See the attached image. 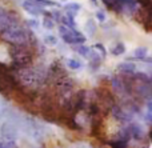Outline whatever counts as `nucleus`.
<instances>
[{
    "label": "nucleus",
    "instance_id": "nucleus-20",
    "mask_svg": "<svg viewBox=\"0 0 152 148\" xmlns=\"http://www.w3.org/2000/svg\"><path fill=\"white\" fill-rule=\"evenodd\" d=\"M35 3H37L40 7H53V5H58V3L52 1V0H35Z\"/></svg>",
    "mask_w": 152,
    "mask_h": 148
},
{
    "label": "nucleus",
    "instance_id": "nucleus-9",
    "mask_svg": "<svg viewBox=\"0 0 152 148\" xmlns=\"http://www.w3.org/2000/svg\"><path fill=\"white\" fill-rule=\"evenodd\" d=\"M74 51L76 53H79V55L84 56V58H89V55H91V52H92L91 48H89L88 45H84V44H75Z\"/></svg>",
    "mask_w": 152,
    "mask_h": 148
},
{
    "label": "nucleus",
    "instance_id": "nucleus-21",
    "mask_svg": "<svg viewBox=\"0 0 152 148\" xmlns=\"http://www.w3.org/2000/svg\"><path fill=\"white\" fill-rule=\"evenodd\" d=\"M94 50L95 51H99L100 55H102L103 58L107 55V50H105V47L102 44V43H96V44H94Z\"/></svg>",
    "mask_w": 152,
    "mask_h": 148
},
{
    "label": "nucleus",
    "instance_id": "nucleus-22",
    "mask_svg": "<svg viewBox=\"0 0 152 148\" xmlns=\"http://www.w3.org/2000/svg\"><path fill=\"white\" fill-rule=\"evenodd\" d=\"M27 24H28L29 27H31V28H34L35 31H37V29H39V21L36 20V19H28V20H27Z\"/></svg>",
    "mask_w": 152,
    "mask_h": 148
},
{
    "label": "nucleus",
    "instance_id": "nucleus-8",
    "mask_svg": "<svg viewBox=\"0 0 152 148\" xmlns=\"http://www.w3.org/2000/svg\"><path fill=\"white\" fill-rule=\"evenodd\" d=\"M112 87H113V90L119 93H126L127 92L126 84H124V82H123L121 77H113L112 79Z\"/></svg>",
    "mask_w": 152,
    "mask_h": 148
},
{
    "label": "nucleus",
    "instance_id": "nucleus-10",
    "mask_svg": "<svg viewBox=\"0 0 152 148\" xmlns=\"http://www.w3.org/2000/svg\"><path fill=\"white\" fill-rule=\"evenodd\" d=\"M43 42H44L45 45H50V47H53V45L58 44L59 39L56 35L51 34V32H48V34H44V36H43Z\"/></svg>",
    "mask_w": 152,
    "mask_h": 148
},
{
    "label": "nucleus",
    "instance_id": "nucleus-17",
    "mask_svg": "<svg viewBox=\"0 0 152 148\" xmlns=\"http://www.w3.org/2000/svg\"><path fill=\"white\" fill-rule=\"evenodd\" d=\"M95 19H96L97 21H100V23H103V21L107 20V13L103 9H96V12H95Z\"/></svg>",
    "mask_w": 152,
    "mask_h": 148
},
{
    "label": "nucleus",
    "instance_id": "nucleus-4",
    "mask_svg": "<svg viewBox=\"0 0 152 148\" xmlns=\"http://www.w3.org/2000/svg\"><path fill=\"white\" fill-rule=\"evenodd\" d=\"M59 35L60 37L68 44H75V35H76V29H71L66 26H60L59 27Z\"/></svg>",
    "mask_w": 152,
    "mask_h": 148
},
{
    "label": "nucleus",
    "instance_id": "nucleus-25",
    "mask_svg": "<svg viewBox=\"0 0 152 148\" xmlns=\"http://www.w3.org/2000/svg\"><path fill=\"white\" fill-rule=\"evenodd\" d=\"M89 1L92 3V5H94V7H97V5H99V1H97V0H89Z\"/></svg>",
    "mask_w": 152,
    "mask_h": 148
},
{
    "label": "nucleus",
    "instance_id": "nucleus-5",
    "mask_svg": "<svg viewBox=\"0 0 152 148\" xmlns=\"http://www.w3.org/2000/svg\"><path fill=\"white\" fill-rule=\"evenodd\" d=\"M128 131H129L131 138L137 139V140H140V139H143L145 136L144 128H143L140 124H137V123H131V124L128 125Z\"/></svg>",
    "mask_w": 152,
    "mask_h": 148
},
{
    "label": "nucleus",
    "instance_id": "nucleus-18",
    "mask_svg": "<svg viewBox=\"0 0 152 148\" xmlns=\"http://www.w3.org/2000/svg\"><path fill=\"white\" fill-rule=\"evenodd\" d=\"M145 120H148V122H151L152 120V95L150 96V99H148V101H147V114H145Z\"/></svg>",
    "mask_w": 152,
    "mask_h": 148
},
{
    "label": "nucleus",
    "instance_id": "nucleus-15",
    "mask_svg": "<svg viewBox=\"0 0 152 148\" xmlns=\"http://www.w3.org/2000/svg\"><path fill=\"white\" fill-rule=\"evenodd\" d=\"M42 24H43V28L47 29V31H51V29L55 28V20L52 17H50V16H44Z\"/></svg>",
    "mask_w": 152,
    "mask_h": 148
},
{
    "label": "nucleus",
    "instance_id": "nucleus-2",
    "mask_svg": "<svg viewBox=\"0 0 152 148\" xmlns=\"http://www.w3.org/2000/svg\"><path fill=\"white\" fill-rule=\"evenodd\" d=\"M15 24H16V19L13 13L0 11V31L3 32L4 29L10 28V27L15 26Z\"/></svg>",
    "mask_w": 152,
    "mask_h": 148
},
{
    "label": "nucleus",
    "instance_id": "nucleus-19",
    "mask_svg": "<svg viewBox=\"0 0 152 148\" xmlns=\"http://www.w3.org/2000/svg\"><path fill=\"white\" fill-rule=\"evenodd\" d=\"M8 58H10V52H8V50L4 47V45H0V60L8 61Z\"/></svg>",
    "mask_w": 152,
    "mask_h": 148
},
{
    "label": "nucleus",
    "instance_id": "nucleus-3",
    "mask_svg": "<svg viewBox=\"0 0 152 148\" xmlns=\"http://www.w3.org/2000/svg\"><path fill=\"white\" fill-rule=\"evenodd\" d=\"M21 7H23V9L26 11V12H28L29 15H32V16H39L44 12L43 8L40 7L37 3H35L34 0H26V1H23Z\"/></svg>",
    "mask_w": 152,
    "mask_h": 148
},
{
    "label": "nucleus",
    "instance_id": "nucleus-24",
    "mask_svg": "<svg viewBox=\"0 0 152 148\" xmlns=\"http://www.w3.org/2000/svg\"><path fill=\"white\" fill-rule=\"evenodd\" d=\"M4 112H5V104L0 100V117L3 116V114H4Z\"/></svg>",
    "mask_w": 152,
    "mask_h": 148
},
{
    "label": "nucleus",
    "instance_id": "nucleus-27",
    "mask_svg": "<svg viewBox=\"0 0 152 148\" xmlns=\"http://www.w3.org/2000/svg\"><path fill=\"white\" fill-rule=\"evenodd\" d=\"M0 11H1V8H0Z\"/></svg>",
    "mask_w": 152,
    "mask_h": 148
},
{
    "label": "nucleus",
    "instance_id": "nucleus-7",
    "mask_svg": "<svg viewBox=\"0 0 152 148\" xmlns=\"http://www.w3.org/2000/svg\"><path fill=\"white\" fill-rule=\"evenodd\" d=\"M97 29V26H96V20L95 19H88V20L84 23V32L88 37H92L95 35Z\"/></svg>",
    "mask_w": 152,
    "mask_h": 148
},
{
    "label": "nucleus",
    "instance_id": "nucleus-12",
    "mask_svg": "<svg viewBox=\"0 0 152 148\" xmlns=\"http://www.w3.org/2000/svg\"><path fill=\"white\" fill-rule=\"evenodd\" d=\"M147 53H148V48L144 47V45H142V47L135 48L134 58L135 59H139V60H144V58H147Z\"/></svg>",
    "mask_w": 152,
    "mask_h": 148
},
{
    "label": "nucleus",
    "instance_id": "nucleus-23",
    "mask_svg": "<svg viewBox=\"0 0 152 148\" xmlns=\"http://www.w3.org/2000/svg\"><path fill=\"white\" fill-rule=\"evenodd\" d=\"M103 3H104L107 7H110V8H115V5L118 4V1L119 0H102Z\"/></svg>",
    "mask_w": 152,
    "mask_h": 148
},
{
    "label": "nucleus",
    "instance_id": "nucleus-13",
    "mask_svg": "<svg viewBox=\"0 0 152 148\" xmlns=\"http://www.w3.org/2000/svg\"><path fill=\"white\" fill-rule=\"evenodd\" d=\"M66 66L68 67L69 69H80V68H83V64H81V61L76 60V59H72V58L66 59Z\"/></svg>",
    "mask_w": 152,
    "mask_h": 148
},
{
    "label": "nucleus",
    "instance_id": "nucleus-26",
    "mask_svg": "<svg viewBox=\"0 0 152 148\" xmlns=\"http://www.w3.org/2000/svg\"><path fill=\"white\" fill-rule=\"evenodd\" d=\"M61 1H67V0H61Z\"/></svg>",
    "mask_w": 152,
    "mask_h": 148
},
{
    "label": "nucleus",
    "instance_id": "nucleus-6",
    "mask_svg": "<svg viewBox=\"0 0 152 148\" xmlns=\"http://www.w3.org/2000/svg\"><path fill=\"white\" fill-rule=\"evenodd\" d=\"M118 69L120 72L126 75H134L136 74V66H135L132 61L129 60H126V61H121V63L118 64Z\"/></svg>",
    "mask_w": 152,
    "mask_h": 148
},
{
    "label": "nucleus",
    "instance_id": "nucleus-14",
    "mask_svg": "<svg viewBox=\"0 0 152 148\" xmlns=\"http://www.w3.org/2000/svg\"><path fill=\"white\" fill-rule=\"evenodd\" d=\"M64 9L77 13L81 9V4H80V3H77V1H69V3H67V4L64 5Z\"/></svg>",
    "mask_w": 152,
    "mask_h": 148
},
{
    "label": "nucleus",
    "instance_id": "nucleus-11",
    "mask_svg": "<svg viewBox=\"0 0 152 148\" xmlns=\"http://www.w3.org/2000/svg\"><path fill=\"white\" fill-rule=\"evenodd\" d=\"M111 53L113 56H120L123 53H126V45H124V43L118 42L113 47H111Z\"/></svg>",
    "mask_w": 152,
    "mask_h": 148
},
{
    "label": "nucleus",
    "instance_id": "nucleus-16",
    "mask_svg": "<svg viewBox=\"0 0 152 148\" xmlns=\"http://www.w3.org/2000/svg\"><path fill=\"white\" fill-rule=\"evenodd\" d=\"M61 21H63V24L66 27H68V28H71V29H75V20H74V17H71V16H68V15H64V16H61Z\"/></svg>",
    "mask_w": 152,
    "mask_h": 148
},
{
    "label": "nucleus",
    "instance_id": "nucleus-1",
    "mask_svg": "<svg viewBox=\"0 0 152 148\" xmlns=\"http://www.w3.org/2000/svg\"><path fill=\"white\" fill-rule=\"evenodd\" d=\"M1 36H3V39L7 40V42H11V43H13V44H20V43L27 40L28 34H27L26 28L19 27L15 24V26L4 29V31L1 32Z\"/></svg>",
    "mask_w": 152,
    "mask_h": 148
}]
</instances>
